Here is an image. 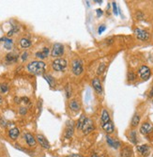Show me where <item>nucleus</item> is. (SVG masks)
<instances>
[{
    "label": "nucleus",
    "mask_w": 153,
    "mask_h": 157,
    "mask_svg": "<svg viewBox=\"0 0 153 157\" xmlns=\"http://www.w3.org/2000/svg\"><path fill=\"white\" fill-rule=\"evenodd\" d=\"M45 67H46V64L43 61L35 60V61H31L30 63L27 64L26 68H27V71L30 73H33V74H41L44 72Z\"/></svg>",
    "instance_id": "f257e3e1"
},
{
    "label": "nucleus",
    "mask_w": 153,
    "mask_h": 157,
    "mask_svg": "<svg viewBox=\"0 0 153 157\" xmlns=\"http://www.w3.org/2000/svg\"><path fill=\"white\" fill-rule=\"evenodd\" d=\"M68 66V62L64 59H56L52 63V68L56 72H64Z\"/></svg>",
    "instance_id": "f03ea898"
},
{
    "label": "nucleus",
    "mask_w": 153,
    "mask_h": 157,
    "mask_svg": "<svg viewBox=\"0 0 153 157\" xmlns=\"http://www.w3.org/2000/svg\"><path fill=\"white\" fill-rule=\"evenodd\" d=\"M71 71H72L73 74L75 75H80L84 72V64H83V61L79 59H76L74 60H72V63H71Z\"/></svg>",
    "instance_id": "7ed1b4c3"
},
{
    "label": "nucleus",
    "mask_w": 153,
    "mask_h": 157,
    "mask_svg": "<svg viewBox=\"0 0 153 157\" xmlns=\"http://www.w3.org/2000/svg\"><path fill=\"white\" fill-rule=\"evenodd\" d=\"M64 51H65V48H64L63 44H61V43H54L53 45L51 56L53 57H56V59H60V56H62L64 55Z\"/></svg>",
    "instance_id": "20e7f679"
},
{
    "label": "nucleus",
    "mask_w": 153,
    "mask_h": 157,
    "mask_svg": "<svg viewBox=\"0 0 153 157\" xmlns=\"http://www.w3.org/2000/svg\"><path fill=\"white\" fill-rule=\"evenodd\" d=\"M94 129H95V126H94V123H93V120H92L91 119H89V118H87L85 120V123H84L82 129H81V131L83 132V134L85 135V136L89 135L90 133H92V132L94 131Z\"/></svg>",
    "instance_id": "39448f33"
},
{
    "label": "nucleus",
    "mask_w": 153,
    "mask_h": 157,
    "mask_svg": "<svg viewBox=\"0 0 153 157\" xmlns=\"http://www.w3.org/2000/svg\"><path fill=\"white\" fill-rule=\"evenodd\" d=\"M133 33H134V35L136 36V38L138 40H143V42L148 40V39L150 37V35H149V33H148V31L145 30V29H142V28H139V27L135 28L133 30Z\"/></svg>",
    "instance_id": "423d86ee"
},
{
    "label": "nucleus",
    "mask_w": 153,
    "mask_h": 157,
    "mask_svg": "<svg viewBox=\"0 0 153 157\" xmlns=\"http://www.w3.org/2000/svg\"><path fill=\"white\" fill-rule=\"evenodd\" d=\"M138 74L139 76H140V78H142L143 80H148L149 77L151 76V71L148 66L143 65L139 68Z\"/></svg>",
    "instance_id": "0eeeda50"
},
{
    "label": "nucleus",
    "mask_w": 153,
    "mask_h": 157,
    "mask_svg": "<svg viewBox=\"0 0 153 157\" xmlns=\"http://www.w3.org/2000/svg\"><path fill=\"white\" fill-rule=\"evenodd\" d=\"M91 86H92V88H93V89L96 91V93H98L99 95H101V94L103 93V89H102L101 83L98 77H95L92 79Z\"/></svg>",
    "instance_id": "6e6552de"
},
{
    "label": "nucleus",
    "mask_w": 153,
    "mask_h": 157,
    "mask_svg": "<svg viewBox=\"0 0 153 157\" xmlns=\"http://www.w3.org/2000/svg\"><path fill=\"white\" fill-rule=\"evenodd\" d=\"M153 132V125L150 122H144L140 126V133L142 135H149Z\"/></svg>",
    "instance_id": "1a4fd4ad"
},
{
    "label": "nucleus",
    "mask_w": 153,
    "mask_h": 157,
    "mask_svg": "<svg viewBox=\"0 0 153 157\" xmlns=\"http://www.w3.org/2000/svg\"><path fill=\"white\" fill-rule=\"evenodd\" d=\"M106 142H107V144L110 146L111 148L115 149V150L119 148L120 145H121V143H120L119 140L115 139L114 137L110 136V135H107V136H106Z\"/></svg>",
    "instance_id": "9d476101"
},
{
    "label": "nucleus",
    "mask_w": 153,
    "mask_h": 157,
    "mask_svg": "<svg viewBox=\"0 0 153 157\" xmlns=\"http://www.w3.org/2000/svg\"><path fill=\"white\" fill-rule=\"evenodd\" d=\"M136 150L143 156H148L150 153V147L148 144H143V145L136 146Z\"/></svg>",
    "instance_id": "9b49d317"
},
{
    "label": "nucleus",
    "mask_w": 153,
    "mask_h": 157,
    "mask_svg": "<svg viewBox=\"0 0 153 157\" xmlns=\"http://www.w3.org/2000/svg\"><path fill=\"white\" fill-rule=\"evenodd\" d=\"M101 127H102L103 131L105 132L107 135L113 134L114 131H115V125H114V123H113L112 120H109L108 122H106V123L102 124L101 125Z\"/></svg>",
    "instance_id": "f8f14e48"
},
{
    "label": "nucleus",
    "mask_w": 153,
    "mask_h": 157,
    "mask_svg": "<svg viewBox=\"0 0 153 157\" xmlns=\"http://www.w3.org/2000/svg\"><path fill=\"white\" fill-rule=\"evenodd\" d=\"M24 137L26 139V144L29 147H35L36 144H37V141H36V138L33 136V135H31L30 133H26L24 135Z\"/></svg>",
    "instance_id": "ddd939ff"
},
{
    "label": "nucleus",
    "mask_w": 153,
    "mask_h": 157,
    "mask_svg": "<svg viewBox=\"0 0 153 157\" xmlns=\"http://www.w3.org/2000/svg\"><path fill=\"white\" fill-rule=\"evenodd\" d=\"M37 140H38V142L40 143V145L42 147V148L44 149H50V144L49 142H48V140L46 138H45L44 136H42V135H37Z\"/></svg>",
    "instance_id": "4468645a"
},
{
    "label": "nucleus",
    "mask_w": 153,
    "mask_h": 157,
    "mask_svg": "<svg viewBox=\"0 0 153 157\" xmlns=\"http://www.w3.org/2000/svg\"><path fill=\"white\" fill-rule=\"evenodd\" d=\"M132 149L129 146H125L120 150V157H132Z\"/></svg>",
    "instance_id": "2eb2a0df"
},
{
    "label": "nucleus",
    "mask_w": 153,
    "mask_h": 157,
    "mask_svg": "<svg viewBox=\"0 0 153 157\" xmlns=\"http://www.w3.org/2000/svg\"><path fill=\"white\" fill-rule=\"evenodd\" d=\"M73 133H74V129H73V121H69L68 124H67L66 131H65V137L66 138H71V136H73Z\"/></svg>",
    "instance_id": "dca6fc26"
},
{
    "label": "nucleus",
    "mask_w": 153,
    "mask_h": 157,
    "mask_svg": "<svg viewBox=\"0 0 153 157\" xmlns=\"http://www.w3.org/2000/svg\"><path fill=\"white\" fill-rule=\"evenodd\" d=\"M69 107H70V109H71V111H73V112H78V111L80 110V104H79V103H78L76 100H71L70 101V103H69Z\"/></svg>",
    "instance_id": "f3484780"
},
{
    "label": "nucleus",
    "mask_w": 153,
    "mask_h": 157,
    "mask_svg": "<svg viewBox=\"0 0 153 157\" xmlns=\"http://www.w3.org/2000/svg\"><path fill=\"white\" fill-rule=\"evenodd\" d=\"M35 56H37V57H39V59H46V57L49 56V49H48L47 47H44L41 51L37 52V53L35 54Z\"/></svg>",
    "instance_id": "a211bd4d"
},
{
    "label": "nucleus",
    "mask_w": 153,
    "mask_h": 157,
    "mask_svg": "<svg viewBox=\"0 0 153 157\" xmlns=\"http://www.w3.org/2000/svg\"><path fill=\"white\" fill-rule=\"evenodd\" d=\"M110 120V116H109V113L108 111L106 110V109H103L102 112H101V125L104 124L106 122H108Z\"/></svg>",
    "instance_id": "6ab92c4d"
},
{
    "label": "nucleus",
    "mask_w": 153,
    "mask_h": 157,
    "mask_svg": "<svg viewBox=\"0 0 153 157\" xmlns=\"http://www.w3.org/2000/svg\"><path fill=\"white\" fill-rule=\"evenodd\" d=\"M19 135H20V131H19L18 128H16V127L11 128V129L9 131V136H10L11 139H13V140H15V139L18 138Z\"/></svg>",
    "instance_id": "aec40b11"
},
{
    "label": "nucleus",
    "mask_w": 153,
    "mask_h": 157,
    "mask_svg": "<svg viewBox=\"0 0 153 157\" xmlns=\"http://www.w3.org/2000/svg\"><path fill=\"white\" fill-rule=\"evenodd\" d=\"M140 120H141L140 116H139L137 113H135V114L132 116V120H131V126H132V128H135V127H137V126H138V124H139V122H140Z\"/></svg>",
    "instance_id": "412c9836"
},
{
    "label": "nucleus",
    "mask_w": 153,
    "mask_h": 157,
    "mask_svg": "<svg viewBox=\"0 0 153 157\" xmlns=\"http://www.w3.org/2000/svg\"><path fill=\"white\" fill-rule=\"evenodd\" d=\"M17 59H18V56L13 53H10L8 54L7 56H6V61L8 63H13V62H16Z\"/></svg>",
    "instance_id": "4be33fe9"
},
{
    "label": "nucleus",
    "mask_w": 153,
    "mask_h": 157,
    "mask_svg": "<svg viewBox=\"0 0 153 157\" xmlns=\"http://www.w3.org/2000/svg\"><path fill=\"white\" fill-rule=\"evenodd\" d=\"M129 138H130V140H131V142H132V144H137V142H138V138H137V133H136V131L132 130V131L130 132Z\"/></svg>",
    "instance_id": "5701e85b"
},
{
    "label": "nucleus",
    "mask_w": 153,
    "mask_h": 157,
    "mask_svg": "<svg viewBox=\"0 0 153 157\" xmlns=\"http://www.w3.org/2000/svg\"><path fill=\"white\" fill-rule=\"evenodd\" d=\"M85 119H87V117H85L84 114H82V115L80 116V118H79L78 120H77V123H76V128H77V130L82 129L83 125H84V123H85Z\"/></svg>",
    "instance_id": "b1692460"
},
{
    "label": "nucleus",
    "mask_w": 153,
    "mask_h": 157,
    "mask_svg": "<svg viewBox=\"0 0 153 157\" xmlns=\"http://www.w3.org/2000/svg\"><path fill=\"white\" fill-rule=\"evenodd\" d=\"M20 45H21L22 48H28L31 45V42L26 38H23V39L20 40Z\"/></svg>",
    "instance_id": "393cba45"
},
{
    "label": "nucleus",
    "mask_w": 153,
    "mask_h": 157,
    "mask_svg": "<svg viewBox=\"0 0 153 157\" xmlns=\"http://www.w3.org/2000/svg\"><path fill=\"white\" fill-rule=\"evenodd\" d=\"M13 45V40L11 39H8V38H4V47L6 49L10 50Z\"/></svg>",
    "instance_id": "a878e982"
},
{
    "label": "nucleus",
    "mask_w": 153,
    "mask_h": 157,
    "mask_svg": "<svg viewBox=\"0 0 153 157\" xmlns=\"http://www.w3.org/2000/svg\"><path fill=\"white\" fill-rule=\"evenodd\" d=\"M127 79H128V81H130V82L134 81V80L136 79V74H135V73L132 72V71H129V72H128V74H127Z\"/></svg>",
    "instance_id": "bb28decb"
},
{
    "label": "nucleus",
    "mask_w": 153,
    "mask_h": 157,
    "mask_svg": "<svg viewBox=\"0 0 153 157\" xmlns=\"http://www.w3.org/2000/svg\"><path fill=\"white\" fill-rule=\"evenodd\" d=\"M44 78L45 80L48 82V84L50 85V86H52V87H54V79L53 78L52 75H49V74H46L44 75Z\"/></svg>",
    "instance_id": "cd10ccee"
},
{
    "label": "nucleus",
    "mask_w": 153,
    "mask_h": 157,
    "mask_svg": "<svg viewBox=\"0 0 153 157\" xmlns=\"http://www.w3.org/2000/svg\"><path fill=\"white\" fill-rule=\"evenodd\" d=\"M105 68H106V63H101L99 66V68H98V74H101V73H103L104 71H105Z\"/></svg>",
    "instance_id": "c85d7f7f"
},
{
    "label": "nucleus",
    "mask_w": 153,
    "mask_h": 157,
    "mask_svg": "<svg viewBox=\"0 0 153 157\" xmlns=\"http://www.w3.org/2000/svg\"><path fill=\"white\" fill-rule=\"evenodd\" d=\"M8 89H9V87L7 84H5V83L0 84V92L1 93H6L8 91Z\"/></svg>",
    "instance_id": "c756f323"
},
{
    "label": "nucleus",
    "mask_w": 153,
    "mask_h": 157,
    "mask_svg": "<svg viewBox=\"0 0 153 157\" xmlns=\"http://www.w3.org/2000/svg\"><path fill=\"white\" fill-rule=\"evenodd\" d=\"M106 29V26L105 25H101V26H99V29H98V32H99V34H101L102 32H104Z\"/></svg>",
    "instance_id": "7c9ffc66"
},
{
    "label": "nucleus",
    "mask_w": 153,
    "mask_h": 157,
    "mask_svg": "<svg viewBox=\"0 0 153 157\" xmlns=\"http://www.w3.org/2000/svg\"><path fill=\"white\" fill-rule=\"evenodd\" d=\"M112 6H113L114 14H115V15H118V7H117V3H115V2H113V3H112Z\"/></svg>",
    "instance_id": "2f4dec72"
},
{
    "label": "nucleus",
    "mask_w": 153,
    "mask_h": 157,
    "mask_svg": "<svg viewBox=\"0 0 153 157\" xmlns=\"http://www.w3.org/2000/svg\"><path fill=\"white\" fill-rule=\"evenodd\" d=\"M21 57H22V60L26 61V59H27V57H28V53H27V52H24V53L22 54Z\"/></svg>",
    "instance_id": "473e14b6"
},
{
    "label": "nucleus",
    "mask_w": 153,
    "mask_h": 157,
    "mask_svg": "<svg viewBox=\"0 0 153 157\" xmlns=\"http://www.w3.org/2000/svg\"><path fill=\"white\" fill-rule=\"evenodd\" d=\"M96 13H97V16L98 17H101L102 14H103V10L101 9H96Z\"/></svg>",
    "instance_id": "72a5a7b5"
},
{
    "label": "nucleus",
    "mask_w": 153,
    "mask_h": 157,
    "mask_svg": "<svg viewBox=\"0 0 153 157\" xmlns=\"http://www.w3.org/2000/svg\"><path fill=\"white\" fill-rule=\"evenodd\" d=\"M66 91H67V97H68V98H70V97H71V90H70V86H68V87H67Z\"/></svg>",
    "instance_id": "f704fd0d"
},
{
    "label": "nucleus",
    "mask_w": 153,
    "mask_h": 157,
    "mask_svg": "<svg viewBox=\"0 0 153 157\" xmlns=\"http://www.w3.org/2000/svg\"><path fill=\"white\" fill-rule=\"evenodd\" d=\"M20 113H21L22 115H25L26 113V109L25 107H21L20 108Z\"/></svg>",
    "instance_id": "c9c22d12"
},
{
    "label": "nucleus",
    "mask_w": 153,
    "mask_h": 157,
    "mask_svg": "<svg viewBox=\"0 0 153 157\" xmlns=\"http://www.w3.org/2000/svg\"><path fill=\"white\" fill-rule=\"evenodd\" d=\"M144 15H143V13H142L141 11H138L136 13V17H137V19H142L141 17H143Z\"/></svg>",
    "instance_id": "e433bc0d"
},
{
    "label": "nucleus",
    "mask_w": 153,
    "mask_h": 157,
    "mask_svg": "<svg viewBox=\"0 0 153 157\" xmlns=\"http://www.w3.org/2000/svg\"><path fill=\"white\" fill-rule=\"evenodd\" d=\"M67 157H84V156H82V155H80V154H77V153H72V154L69 155V156H67Z\"/></svg>",
    "instance_id": "4c0bfd02"
},
{
    "label": "nucleus",
    "mask_w": 153,
    "mask_h": 157,
    "mask_svg": "<svg viewBox=\"0 0 153 157\" xmlns=\"http://www.w3.org/2000/svg\"><path fill=\"white\" fill-rule=\"evenodd\" d=\"M90 157H107L106 155H99V154H97V153H93V154L91 155Z\"/></svg>",
    "instance_id": "58836bf2"
},
{
    "label": "nucleus",
    "mask_w": 153,
    "mask_h": 157,
    "mask_svg": "<svg viewBox=\"0 0 153 157\" xmlns=\"http://www.w3.org/2000/svg\"><path fill=\"white\" fill-rule=\"evenodd\" d=\"M0 122H1V126H2V127H4V128H5V127L7 126V123H6V121H4L2 119L0 120Z\"/></svg>",
    "instance_id": "ea45409f"
},
{
    "label": "nucleus",
    "mask_w": 153,
    "mask_h": 157,
    "mask_svg": "<svg viewBox=\"0 0 153 157\" xmlns=\"http://www.w3.org/2000/svg\"><path fill=\"white\" fill-rule=\"evenodd\" d=\"M149 96H150V97L153 96V87H152V89H151L150 92H149Z\"/></svg>",
    "instance_id": "a19ab883"
},
{
    "label": "nucleus",
    "mask_w": 153,
    "mask_h": 157,
    "mask_svg": "<svg viewBox=\"0 0 153 157\" xmlns=\"http://www.w3.org/2000/svg\"><path fill=\"white\" fill-rule=\"evenodd\" d=\"M95 2L98 3V4H101V3H102V1H101V0H95Z\"/></svg>",
    "instance_id": "79ce46f5"
},
{
    "label": "nucleus",
    "mask_w": 153,
    "mask_h": 157,
    "mask_svg": "<svg viewBox=\"0 0 153 157\" xmlns=\"http://www.w3.org/2000/svg\"><path fill=\"white\" fill-rule=\"evenodd\" d=\"M1 40H4V38H3V39H0V42H1Z\"/></svg>",
    "instance_id": "37998d69"
}]
</instances>
